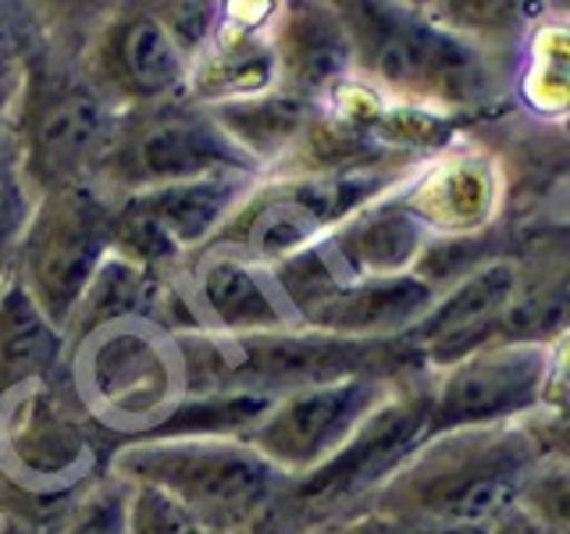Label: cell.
<instances>
[{"mask_svg":"<svg viewBox=\"0 0 570 534\" xmlns=\"http://www.w3.org/2000/svg\"><path fill=\"white\" fill-rule=\"evenodd\" d=\"M546 388V353L510 346L468 356L442 385L432 427H471L513 417L539 403Z\"/></svg>","mask_w":570,"mask_h":534,"instance_id":"cell-7","label":"cell"},{"mask_svg":"<svg viewBox=\"0 0 570 534\" xmlns=\"http://www.w3.org/2000/svg\"><path fill=\"white\" fill-rule=\"evenodd\" d=\"M118 168L136 186H178L196 178H214L228 171H246L249 160L236 139L207 118L171 107L157 111L129 132L118 147Z\"/></svg>","mask_w":570,"mask_h":534,"instance_id":"cell-5","label":"cell"},{"mask_svg":"<svg viewBox=\"0 0 570 534\" xmlns=\"http://www.w3.org/2000/svg\"><path fill=\"white\" fill-rule=\"evenodd\" d=\"M343 249L361 271H400L417 249V225L406 210H374L361 225H353Z\"/></svg>","mask_w":570,"mask_h":534,"instance_id":"cell-15","label":"cell"},{"mask_svg":"<svg viewBox=\"0 0 570 534\" xmlns=\"http://www.w3.org/2000/svg\"><path fill=\"white\" fill-rule=\"evenodd\" d=\"M53 360V332L26 285L0 293V396Z\"/></svg>","mask_w":570,"mask_h":534,"instance_id":"cell-12","label":"cell"},{"mask_svg":"<svg viewBox=\"0 0 570 534\" xmlns=\"http://www.w3.org/2000/svg\"><path fill=\"white\" fill-rule=\"evenodd\" d=\"M417 427H421L417 409H385L379 421L364 427L361 442L338 456V463L328 471V485L346 488L379 474V467H385V463H392V456L403 453V445L417 435Z\"/></svg>","mask_w":570,"mask_h":534,"instance_id":"cell-16","label":"cell"},{"mask_svg":"<svg viewBox=\"0 0 570 534\" xmlns=\"http://www.w3.org/2000/svg\"><path fill=\"white\" fill-rule=\"evenodd\" d=\"M132 471L183 510L196 527H228L254 513L272 488V463L228 442H154L121 453Z\"/></svg>","mask_w":570,"mask_h":534,"instance_id":"cell-1","label":"cell"},{"mask_svg":"<svg viewBox=\"0 0 570 534\" xmlns=\"http://www.w3.org/2000/svg\"><path fill=\"white\" fill-rule=\"evenodd\" d=\"M314 228H317L314 214L303 210L293 196H285V200L264 207L254 218V225H249V246L267 257H278L296 249L307 236H314Z\"/></svg>","mask_w":570,"mask_h":534,"instance_id":"cell-19","label":"cell"},{"mask_svg":"<svg viewBox=\"0 0 570 534\" xmlns=\"http://www.w3.org/2000/svg\"><path fill=\"white\" fill-rule=\"evenodd\" d=\"M111 221L94 192L68 186L32 225L26 243V293L47 320H65L79 307L104 260Z\"/></svg>","mask_w":570,"mask_h":534,"instance_id":"cell-2","label":"cell"},{"mask_svg":"<svg viewBox=\"0 0 570 534\" xmlns=\"http://www.w3.org/2000/svg\"><path fill=\"white\" fill-rule=\"evenodd\" d=\"M111 147V121L104 103L82 86H61L50 93L32 121V160L47 182L61 189L104 160Z\"/></svg>","mask_w":570,"mask_h":534,"instance_id":"cell-8","label":"cell"},{"mask_svg":"<svg viewBox=\"0 0 570 534\" xmlns=\"http://www.w3.org/2000/svg\"><path fill=\"white\" fill-rule=\"evenodd\" d=\"M236 192V178L228 175L147 189L125 207V239L136 243L142 254H168L175 246H189L222 221Z\"/></svg>","mask_w":570,"mask_h":534,"instance_id":"cell-9","label":"cell"},{"mask_svg":"<svg viewBox=\"0 0 570 534\" xmlns=\"http://www.w3.org/2000/svg\"><path fill=\"white\" fill-rule=\"evenodd\" d=\"M517 293V275L510 267H489L481 271L478 278H471L463 289L442 303L435 310V317L428 320V338L439 346V349H460L463 338H478L481 325H489L503 307L513 299Z\"/></svg>","mask_w":570,"mask_h":534,"instance_id":"cell-13","label":"cell"},{"mask_svg":"<svg viewBox=\"0 0 570 534\" xmlns=\"http://www.w3.org/2000/svg\"><path fill=\"white\" fill-rule=\"evenodd\" d=\"M361 40L379 76L392 86L417 89L445 100H468L485 82L478 53L424 22L403 14H379V8H361Z\"/></svg>","mask_w":570,"mask_h":534,"instance_id":"cell-4","label":"cell"},{"mask_svg":"<svg viewBox=\"0 0 570 534\" xmlns=\"http://www.w3.org/2000/svg\"><path fill=\"white\" fill-rule=\"evenodd\" d=\"M111 79L136 100H157L175 93L186 79V53L178 50L165 22L154 14L125 18L107 43Z\"/></svg>","mask_w":570,"mask_h":534,"instance_id":"cell-10","label":"cell"},{"mask_svg":"<svg viewBox=\"0 0 570 534\" xmlns=\"http://www.w3.org/2000/svg\"><path fill=\"white\" fill-rule=\"evenodd\" d=\"M328 285V293H314V289H289L296 296V303L311 299V320L328 328H382V325H396V320L414 317L428 289L417 281H374V285H361V289H338V285L321 275Z\"/></svg>","mask_w":570,"mask_h":534,"instance_id":"cell-11","label":"cell"},{"mask_svg":"<svg viewBox=\"0 0 570 534\" xmlns=\"http://www.w3.org/2000/svg\"><path fill=\"white\" fill-rule=\"evenodd\" d=\"M374 403L371 382L303 388L272 409L254 432V453L282 467H311L343 442Z\"/></svg>","mask_w":570,"mask_h":534,"instance_id":"cell-6","label":"cell"},{"mask_svg":"<svg viewBox=\"0 0 570 534\" xmlns=\"http://www.w3.org/2000/svg\"><path fill=\"white\" fill-rule=\"evenodd\" d=\"M456 445L453 456H435L432 467L414 481L417 506L428 521L485 527L513 506L528 471V449L521 438L495 435Z\"/></svg>","mask_w":570,"mask_h":534,"instance_id":"cell-3","label":"cell"},{"mask_svg":"<svg viewBox=\"0 0 570 534\" xmlns=\"http://www.w3.org/2000/svg\"><path fill=\"white\" fill-rule=\"evenodd\" d=\"M275 58L261 40H232L225 43L214 58L207 61V68L200 71L196 86L204 89L207 97H243V93H257V89L267 86L272 79Z\"/></svg>","mask_w":570,"mask_h":534,"instance_id":"cell-17","label":"cell"},{"mask_svg":"<svg viewBox=\"0 0 570 534\" xmlns=\"http://www.w3.org/2000/svg\"><path fill=\"white\" fill-rule=\"evenodd\" d=\"M14 82H18V43H14L8 14L0 8V111L8 107V100L14 93Z\"/></svg>","mask_w":570,"mask_h":534,"instance_id":"cell-21","label":"cell"},{"mask_svg":"<svg viewBox=\"0 0 570 534\" xmlns=\"http://www.w3.org/2000/svg\"><path fill=\"white\" fill-rule=\"evenodd\" d=\"M71 534H129V513H125L118 498L104 495L79 516V524L71 527Z\"/></svg>","mask_w":570,"mask_h":534,"instance_id":"cell-20","label":"cell"},{"mask_svg":"<svg viewBox=\"0 0 570 534\" xmlns=\"http://www.w3.org/2000/svg\"><path fill=\"white\" fill-rule=\"evenodd\" d=\"M204 303L214 320L225 328H272L282 320L275 299L264 293V285L249 267L236 260H218L204 275Z\"/></svg>","mask_w":570,"mask_h":534,"instance_id":"cell-14","label":"cell"},{"mask_svg":"<svg viewBox=\"0 0 570 534\" xmlns=\"http://www.w3.org/2000/svg\"><path fill=\"white\" fill-rule=\"evenodd\" d=\"M142 296H147V278L139 275V267L125 260H107L97 267V275L79 303L94 310L97 320H107L136 310Z\"/></svg>","mask_w":570,"mask_h":534,"instance_id":"cell-18","label":"cell"}]
</instances>
